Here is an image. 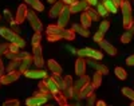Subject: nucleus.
Masks as SVG:
<instances>
[{"label": "nucleus", "instance_id": "f257e3e1", "mask_svg": "<svg viewBox=\"0 0 134 106\" xmlns=\"http://www.w3.org/2000/svg\"><path fill=\"white\" fill-rule=\"evenodd\" d=\"M46 39L50 43L58 42V40H62V39L74 40L75 39V31L72 28L67 30V28L59 27L58 24H50L46 28Z\"/></svg>", "mask_w": 134, "mask_h": 106}, {"label": "nucleus", "instance_id": "f03ea898", "mask_svg": "<svg viewBox=\"0 0 134 106\" xmlns=\"http://www.w3.org/2000/svg\"><path fill=\"white\" fill-rule=\"evenodd\" d=\"M76 54H78V56H88V58H91V59H97V61H99V59H102V58H103V54L100 51L93 50V49H90V47L78 50Z\"/></svg>", "mask_w": 134, "mask_h": 106}, {"label": "nucleus", "instance_id": "7ed1b4c3", "mask_svg": "<svg viewBox=\"0 0 134 106\" xmlns=\"http://www.w3.org/2000/svg\"><path fill=\"white\" fill-rule=\"evenodd\" d=\"M27 19H28L31 27L34 28V31H35V32H42V31H43V24H42V22H40V19L38 18V15L34 12V11H30V9H28Z\"/></svg>", "mask_w": 134, "mask_h": 106}, {"label": "nucleus", "instance_id": "20e7f679", "mask_svg": "<svg viewBox=\"0 0 134 106\" xmlns=\"http://www.w3.org/2000/svg\"><path fill=\"white\" fill-rule=\"evenodd\" d=\"M32 56H34V65L38 68H42L44 66V59H43L40 44L39 46H32Z\"/></svg>", "mask_w": 134, "mask_h": 106}, {"label": "nucleus", "instance_id": "39448f33", "mask_svg": "<svg viewBox=\"0 0 134 106\" xmlns=\"http://www.w3.org/2000/svg\"><path fill=\"white\" fill-rule=\"evenodd\" d=\"M20 75H21V73L19 71V70H14V71L3 74L2 77H0V83L2 85H9V83H12V82L18 81L20 78Z\"/></svg>", "mask_w": 134, "mask_h": 106}, {"label": "nucleus", "instance_id": "423d86ee", "mask_svg": "<svg viewBox=\"0 0 134 106\" xmlns=\"http://www.w3.org/2000/svg\"><path fill=\"white\" fill-rule=\"evenodd\" d=\"M90 82V78H88L87 75H81L79 77V79L78 81H75L74 82V85H72V87H74V91H75V98L76 99H79V93H81V89L86 85V83H88Z\"/></svg>", "mask_w": 134, "mask_h": 106}, {"label": "nucleus", "instance_id": "0eeeda50", "mask_svg": "<svg viewBox=\"0 0 134 106\" xmlns=\"http://www.w3.org/2000/svg\"><path fill=\"white\" fill-rule=\"evenodd\" d=\"M70 15H71V12H70V6H66V7L63 8V11L60 12V15L58 16V26L64 28L67 24H69V22H70Z\"/></svg>", "mask_w": 134, "mask_h": 106}, {"label": "nucleus", "instance_id": "6e6552de", "mask_svg": "<svg viewBox=\"0 0 134 106\" xmlns=\"http://www.w3.org/2000/svg\"><path fill=\"white\" fill-rule=\"evenodd\" d=\"M27 15H28V8H27V4H20L18 7V11H16V15H15V22L16 24H21L26 19H27Z\"/></svg>", "mask_w": 134, "mask_h": 106}, {"label": "nucleus", "instance_id": "1a4fd4ad", "mask_svg": "<svg viewBox=\"0 0 134 106\" xmlns=\"http://www.w3.org/2000/svg\"><path fill=\"white\" fill-rule=\"evenodd\" d=\"M26 78H31V79H43L47 78V71H44L42 68H36V70H27V71L23 74Z\"/></svg>", "mask_w": 134, "mask_h": 106}, {"label": "nucleus", "instance_id": "9d476101", "mask_svg": "<svg viewBox=\"0 0 134 106\" xmlns=\"http://www.w3.org/2000/svg\"><path fill=\"white\" fill-rule=\"evenodd\" d=\"M64 7H66V4H64V2H63V0H59V2L54 3L52 8L48 11V16H50L51 19L58 18V16L60 15V12L63 11V8H64Z\"/></svg>", "mask_w": 134, "mask_h": 106}, {"label": "nucleus", "instance_id": "9b49d317", "mask_svg": "<svg viewBox=\"0 0 134 106\" xmlns=\"http://www.w3.org/2000/svg\"><path fill=\"white\" fill-rule=\"evenodd\" d=\"M0 35H2L5 40H8L9 43H14L15 39L19 36V34L14 32L11 28H7V27H0Z\"/></svg>", "mask_w": 134, "mask_h": 106}, {"label": "nucleus", "instance_id": "f8f14e48", "mask_svg": "<svg viewBox=\"0 0 134 106\" xmlns=\"http://www.w3.org/2000/svg\"><path fill=\"white\" fill-rule=\"evenodd\" d=\"M90 7L86 0H78L72 6H70V12L71 14H78V12H85V11Z\"/></svg>", "mask_w": 134, "mask_h": 106}, {"label": "nucleus", "instance_id": "ddd939ff", "mask_svg": "<svg viewBox=\"0 0 134 106\" xmlns=\"http://www.w3.org/2000/svg\"><path fill=\"white\" fill-rule=\"evenodd\" d=\"M86 65H87V61L85 59L83 56H79L75 62V74L76 75H83L85 71H86Z\"/></svg>", "mask_w": 134, "mask_h": 106}, {"label": "nucleus", "instance_id": "4468645a", "mask_svg": "<svg viewBox=\"0 0 134 106\" xmlns=\"http://www.w3.org/2000/svg\"><path fill=\"white\" fill-rule=\"evenodd\" d=\"M99 46L102 47V50L106 52V54H109V55H111V56H115L117 54H118V50L115 49V47L113 46V44H110L107 40H102V42H99Z\"/></svg>", "mask_w": 134, "mask_h": 106}, {"label": "nucleus", "instance_id": "2eb2a0df", "mask_svg": "<svg viewBox=\"0 0 134 106\" xmlns=\"http://www.w3.org/2000/svg\"><path fill=\"white\" fill-rule=\"evenodd\" d=\"M50 97H35L32 96L31 98L26 99V105L27 106H39V105H44L48 101Z\"/></svg>", "mask_w": 134, "mask_h": 106}, {"label": "nucleus", "instance_id": "dca6fc26", "mask_svg": "<svg viewBox=\"0 0 134 106\" xmlns=\"http://www.w3.org/2000/svg\"><path fill=\"white\" fill-rule=\"evenodd\" d=\"M51 96H52V98L57 101L60 106H67V105H69V101H67V98L64 97L63 91H60V90L54 91V93H51Z\"/></svg>", "mask_w": 134, "mask_h": 106}, {"label": "nucleus", "instance_id": "f3484780", "mask_svg": "<svg viewBox=\"0 0 134 106\" xmlns=\"http://www.w3.org/2000/svg\"><path fill=\"white\" fill-rule=\"evenodd\" d=\"M46 66L48 67V70H50L52 74H62V67H60V65L55 59H48L47 63H46Z\"/></svg>", "mask_w": 134, "mask_h": 106}, {"label": "nucleus", "instance_id": "a211bd4d", "mask_svg": "<svg viewBox=\"0 0 134 106\" xmlns=\"http://www.w3.org/2000/svg\"><path fill=\"white\" fill-rule=\"evenodd\" d=\"M31 65H34V56L26 58V59H21V61H20V66H19V71H20L21 74H24L27 70L30 68Z\"/></svg>", "mask_w": 134, "mask_h": 106}, {"label": "nucleus", "instance_id": "6ab92c4d", "mask_svg": "<svg viewBox=\"0 0 134 106\" xmlns=\"http://www.w3.org/2000/svg\"><path fill=\"white\" fill-rule=\"evenodd\" d=\"M95 90V87H94V85H93V82H88V83H86L82 89H81V93H79V99H82V98H86L90 93H93Z\"/></svg>", "mask_w": 134, "mask_h": 106}, {"label": "nucleus", "instance_id": "aec40b11", "mask_svg": "<svg viewBox=\"0 0 134 106\" xmlns=\"http://www.w3.org/2000/svg\"><path fill=\"white\" fill-rule=\"evenodd\" d=\"M87 63H90V65H91V66H93V67L97 70V71H99V73L102 74V75H107V74H109V68H107L105 65H99V63L94 62V61L91 59V58L87 61Z\"/></svg>", "mask_w": 134, "mask_h": 106}, {"label": "nucleus", "instance_id": "412c9836", "mask_svg": "<svg viewBox=\"0 0 134 106\" xmlns=\"http://www.w3.org/2000/svg\"><path fill=\"white\" fill-rule=\"evenodd\" d=\"M24 3L31 6L35 11H38V12L44 11V6H43V3H40V0H24Z\"/></svg>", "mask_w": 134, "mask_h": 106}, {"label": "nucleus", "instance_id": "4be33fe9", "mask_svg": "<svg viewBox=\"0 0 134 106\" xmlns=\"http://www.w3.org/2000/svg\"><path fill=\"white\" fill-rule=\"evenodd\" d=\"M72 30L75 32H78L83 38H88V36H90V31H88L87 28H85L83 26H81V24H74L72 26Z\"/></svg>", "mask_w": 134, "mask_h": 106}, {"label": "nucleus", "instance_id": "5701e85b", "mask_svg": "<svg viewBox=\"0 0 134 106\" xmlns=\"http://www.w3.org/2000/svg\"><path fill=\"white\" fill-rule=\"evenodd\" d=\"M91 23H93V20H91V18L88 16V14L86 12H82V15H81V26H83L85 28H88L91 26Z\"/></svg>", "mask_w": 134, "mask_h": 106}, {"label": "nucleus", "instance_id": "b1692460", "mask_svg": "<svg viewBox=\"0 0 134 106\" xmlns=\"http://www.w3.org/2000/svg\"><path fill=\"white\" fill-rule=\"evenodd\" d=\"M51 78H52V79L55 81V83L58 85V87H59V90H60V91L66 89L64 78H62V77H60V74H52V77H51Z\"/></svg>", "mask_w": 134, "mask_h": 106}, {"label": "nucleus", "instance_id": "393cba45", "mask_svg": "<svg viewBox=\"0 0 134 106\" xmlns=\"http://www.w3.org/2000/svg\"><path fill=\"white\" fill-rule=\"evenodd\" d=\"M102 4L106 7V9L109 11V12H111V14H115L117 11H118V8L115 7L113 0H102Z\"/></svg>", "mask_w": 134, "mask_h": 106}, {"label": "nucleus", "instance_id": "a878e982", "mask_svg": "<svg viewBox=\"0 0 134 106\" xmlns=\"http://www.w3.org/2000/svg\"><path fill=\"white\" fill-rule=\"evenodd\" d=\"M131 23H133V16H131V14L122 15V24H124V28H125V30H129V28H130Z\"/></svg>", "mask_w": 134, "mask_h": 106}, {"label": "nucleus", "instance_id": "bb28decb", "mask_svg": "<svg viewBox=\"0 0 134 106\" xmlns=\"http://www.w3.org/2000/svg\"><path fill=\"white\" fill-rule=\"evenodd\" d=\"M119 8H121V11H122V15H127V14H131V4L127 2V0H124Z\"/></svg>", "mask_w": 134, "mask_h": 106}, {"label": "nucleus", "instance_id": "cd10ccee", "mask_svg": "<svg viewBox=\"0 0 134 106\" xmlns=\"http://www.w3.org/2000/svg\"><path fill=\"white\" fill-rule=\"evenodd\" d=\"M39 90L43 91V93H46V94H48V96H51V91H50V87H48V83H47L46 78H43L39 82Z\"/></svg>", "mask_w": 134, "mask_h": 106}, {"label": "nucleus", "instance_id": "c85d7f7f", "mask_svg": "<svg viewBox=\"0 0 134 106\" xmlns=\"http://www.w3.org/2000/svg\"><path fill=\"white\" fill-rule=\"evenodd\" d=\"M114 73H115L117 78H118V79H121V81H125V79L127 78V73H126V70H124L122 67H115Z\"/></svg>", "mask_w": 134, "mask_h": 106}, {"label": "nucleus", "instance_id": "c756f323", "mask_svg": "<svg viewBox=\"0 0 134 106\" xmlns=\"http://www.w3.org/2000/svg\"><path fill=\"white\" fill-rule=\"evenodd\" d=\"M93 85L95 89H98L100 85H102V74H100L99 71H97L93 77Z\"/></svg>", "mask_w": 134, "mask_h": 106}, {"label": "nucleus", "instance_id": "7c9ffc66", "mask_svg": "<svg viewBox=\"0 0 134 106\" xmlns=\"http://www.w3.org/2000/svg\"><path fill=\"white\" fill-rule=\"evenodd\" d=\"M86 12L88 14V16L91 18V20H93V22H97V20L99 19V14H98V11H97V9H94L93 7H88V8L86 9Z\"/></svg>", "mask_w": 134, "mask_h": 106}, {"label": "nucleus", "instance_id": "2f4dec72", "mask_svg": "<svg viewBox=\"0 0 134 106\" xmlns=\"http://www.w3.org/2000/svg\"><path fill=\"white\" fill-rule=\"evenodd\" d=\"M63 91V94H64V97L67 98V99H72V98H75V91H74V87L71 86V87H66L64 90H62Z\"/></svg>", "mask_w": 134, "mask_h": 106}, {"label": "nucleus", "instance_id": "473e14b6", "mask_svg": "<svg viewBox=\"0 0 134 106\" xmlns=\"http://www.w3.org/2000/svg\"><path fill=\"white\" fill-rule=\"evenodd\" d=\"M46 81H47V83H48V87H50V91L51 93H54V91H58L59 90V87H58V85L55 83V81L52 79V78H46Z\"/></svg>", "mask_w": 134, "mask_h": 106}, {"label": "nucleus", "instance_id": "72a5a7b5", "mask_svg": "<svg viewBox=\"0 0 134 106\" xmlns=\"http://www.w3.org/2000/svg\"><path fill=\"white\" fill-rule=\"evenodd\" d=\"M40 42H42V32H35L34 36H32V39H31L32 46H39Z\"/></svg>", "mask_w": 134, "mask_h": 106}, {"label": "nucleus", "instance_id": "f704fd0d", "mask_svg": "<svg viewBox=\"0 0 134 106\" xmlns=\"http://www.w3.org/2000/svg\"><path fill=\"white\" fill-rule=\"evenodd\" d=\"M122 94H124L125 97L130 98L131 101H134V90L130 89V87H124L122 89Z\"/></svg>", "mask_w": 134, "mask_h": 106}, {"label": "nucleus", "instance_id": "c9c22d12", "mask_svg": "<svg viewBox=\"0 0 134 106\" xmlns=\"http://www.w3.org/2000/svg\"><path fill=\"white\" fill-rule=\"evenodd\" d=\"M19 66H20V62L11 61V62L8 63L7 68H5V71H7V73H9V71H14V70H16V67H19Z\"/></svg>", "mask_w": 134, "mask_h": 106}, {"label": "nucleus", "instance_id": "e433bc0d", "mask_svg": "<svg viewBox=\"0 0 134 106\" xmlns=\"http://www.w3.org/2000/svg\"><path fill=\"white\" fill-rule=\"evenodd\" d=\"M97 6H98L97 11H98V14H99V16H106V15L109 14V11L106 9V7H105V6H103L102 3H98Z\"/></svg>", "mask_w": 134, "mask_h": 106}, {"label": "nucleus", "instance_id": "4c0bfd02", "mask_svg": "<svg viewBox=\"0 0 134 106\" xmlns=\"http://www.w3.org/2000/svg\"><path fill=\"white\" fill-rule=\"evenodd\" d=\"M131 36H133V35H131L129 31H127V32H124V34H122V36H121V42L124 43V44H127V43H130Z\"/></svg>", "mask_w": 134, "mask_h": 106}, {"label": "nucleus", "instance_id": "58836bf2", "mask_svg": "<svg viewBox=\"0 0 134 106\" xmlns=\"http://www.w3.org/2000/svg\"><path fill=\"white\" fill-rule=\"evenodd\" d=\"M103 38H105V32L99 31V30H98V32H95V34H94V36H93L94 42H97V43L102 42V40H103Z\"/></svg>", "mask_w": 134, "mask_h": 106}, {"label": "nucleus", "instance_id": "ea45409f", "mask_svg": "<svg viewBox=\"0 0 134 106\" xmlns=\"http://www.w3.org/2000/svg\"><path fill=\"white\" fill-rule=\"evenodd\" d=\"M109 28H110V20H103V22H100V24H99V31L106 32Z\"/></svg>", "mask_w": 134, "mask_h": 106}, {"label": "nucleus", "instance_id": "a19ab883", "mask_svg": "<svg viewBox=\"0 0 134 106\" xmlns=\"http://www.w3.org/2000/svg\"><path fill=\"white\" fill-rule=\"evenodd\" d=\"M3 105L4 106H19L20 102H19V99H7L3 102Z\"/></svg>", "mask_w": 134, "mask_h": 106}, {"label": "nucleus", "instance_id": "79ce46f5", "mask_svg": "<svg viewBox=\"0 0 134 106\" xmlns=\"http://www.w3.org/2000/svg\"><path fill=\"white\" fill-rule=\"evenodd\" d=\"M14 43L19 47V49H24V47H26V40H24V39H21L20 36H18V38L15 39Z\"/></svg>", "mask_w": 134, "mask_h": 106}, {"label": "nucleus", "instance_id": "37998d69", "mask_svg": "<svg viewBox=\"0 0 134 106\" xmlns=\"http://www.w3.org/2000/svg\"><path fill=\"white\" fill-rule=\"evenodd\" d=\"M86 99H87V105H94L95 103V94H94V91L88 94V96L86 97Z\"/></svg>", "mask_w": 134, "mask_h": 106}, {"label": "nucleus", "instance_id": "c03bdc74", "mask_svg": "<svg viewBox=\"0 0 134 106\" xmlns=\"http://www.w3.org/2000/svg\"><path fill=\"white\" fill-rule=\"evenodd\" d=\"M64 83H66V87H71L74 85V81H72L71 75H66L64 77Z\"/></svg>", "mask_w": 134, "mask_h": 106}, {"label": "nucleus", "instance_id": "a18cd8bd", "mask_svg": "<svg viewBox=\"0 0 134 106\" xmlns=\"http://www.w3.org/2000/svg\"><path fill=\"white\" fill-rule=\"evenodd\" d=\"M8 46H9V43H2L0 44V56L4 55L8 51Z\"/></svg>", "mask_w": 134, "mask_h": 106}, {"label": "nucleus", "instance_id": "49530a36", "mask_svg": "<svg viewBox=\"0 0 134 106\" xmlns=\"http://www.w3.org/2000/svg\"><path fill=\"white\" fill-rule=\"evenodd\" d=\"M8 50L9 51H12V52H19V47L15 44V43H9V46H8Z\"/></svg>", "mask_w": 134, "mask_h": 106}, {"label": "nucleus", "instance_id": "de8ad7c7", "mask_svg": "<svg viewBox=\"0 0 134 106\" xmlns=\"http://www.w3.org/2000/svg\"><path fill=\"white\" fill-rule=\"evenodd\" d=\"M126 65H127V66H134V54L130 55L127 59H126Z\"/></svg>", "mask_w": 134, "mask_h": 106}, {"label": "nucleus", "instance_id": "09e8293b", "mask_svg": "<svg viewBox=\"0 0 134 106\" xmlns=\"http://www.w3.org/2000/svg\"><path fill=\"white\" fill-rule=\"evenodd\" d=\"M5 71V67H4V63H3V59H2V56H0V77H2Z\"/></svg>", "mask_w": 134, "mask_h": 106}, {"label": "nucleus", "instance_id": "8fccbe9b", "mask_svg": "<svg viewBox=\"0 0 134 106\" xmlns=\"http://www.w3.org/2000/svg\"><path fill=\"white\" fill-rule=\"evenodd\" d=\"M63 2H64L66 6H72V4H75L78 2V0H63Z\"/></svg>", "mask_w": 134, "mask_h": 106}, {"label": "nucleus", "instance_id": "3c124183", "mask_svg": "<svg viewBox=\"0 0 134 106\" xmlns=\"http://www.w3.org/2000/svg\"><path fill=\"white\" fill-rule=\"evenodd\" d=\"M86 2L88 3V6L93 7V6H97L98 4V0H86Z\"/></svg>", "mask_w": 134, "mask_h": 106}, {"label": "nucleus", "instance_id": "603ef678", "mask_svg": "<svg viewBox=\"0 0 134 106\" xmlns=\"http://www.w3.org/2000/svg\"><path fill=\"white\" fill-rule=\"evenodd\" d=\"M18 26H19V24H14V26H12V28H11V30H12L14 32H16V34H20V28H19Z\"/></svg>", "mask_w": 134, "mask_h": 106}, {"label": "nucleus", "instance_id": "864d4df0", "mask_svg": "<svg viewBox=\"0 0 134 106\" xmlns=\"http://www.w3.org/2000/svg\"><path fill=\"white\" fill-rule=\"evenodd\" d=\"M113 2H114L115 7H117V8H119V7H121V4H122V2H124V0H113Z\"/></svg>", "mask_w": 134, "mask_h": 106}, {"label": "nucleus", "instance_id": "5fc2aeb1", "mask_svg": "<svg viewBox=\"0 0 134 106\" xmlns=\"http://www.w3.org/2000/svg\"><path fill=\"white\" fill-rule=\"evenodd\" d=\"M127 31H129V32L131 34V35L134 34V19H133V23H131V26H130V28H129Z\"/></svg>", "mask_w": 134, "mask_h": 106}, {"label": "nucleus", "instance_id": "6e6d98bb", "mask_svg": "<svg viewBox=\"0 0 134 106\" xmlns=\"http://www.w3.org/2000/svg\"><path fill=\"white\" fill-rule=\"evenodd\" d=\"M95 103H97L98 106H105V105H106V102H105V101H98V102H95Z\"/></svg>", "mask_w": 134, "mask_h": 106}, {"label": "nucleus", "instance_id": "4d7b16f0", "mask_svg": "<svg viewBox=\"0 0 134 106\" xmlns=\"http://www.w3.org/2000/svg\"><path fill=\"white\" fill-rule=\"evenodd\" d=\"M48 3H51V4H54V3H57V0H47Z\"/></svg>", "mask_w": 134, "mask_h": 106}, {"label": "nucleus", "instance_id": "13d9d810", "mask_svg": "<svg viewBox=\"0 0 134 106\" xmlns=\"http://www.w3.org/2000/svg\"><path fill=\"white\" fill-rule=\"evenodd\" d=\"M131 106H134V101H133V102H131Z\"/></svg>", "mask_w": 134, "mask_h": 106}, {"label": "nucleus", "instance_id": "bf43d9fd", "mask_svg": "<svg viewBox=\"0 0 134 106\" xmlns=\"http://www.w3.org/2000/svg\"><path fill=\"white\" fill-rule=\"evenodd\" d=\"M0 19H2V16H0Z\"/></svg>", "mask_w": 134, "mask_h": 106}, {"label": "nucleus", "instance_id": "052dcab7", "mask_svg": "<svg viewBox=\"0 0 134 106\" xmlns=\"http://www.w3.org/2000/svg\"><path fill=\"white\" fill-rule=\"evenodd\" d=\"M0 85H2V83H0Z\"/></svg>", "mask_w": 134, "mask_h": 106}]
</instances>
